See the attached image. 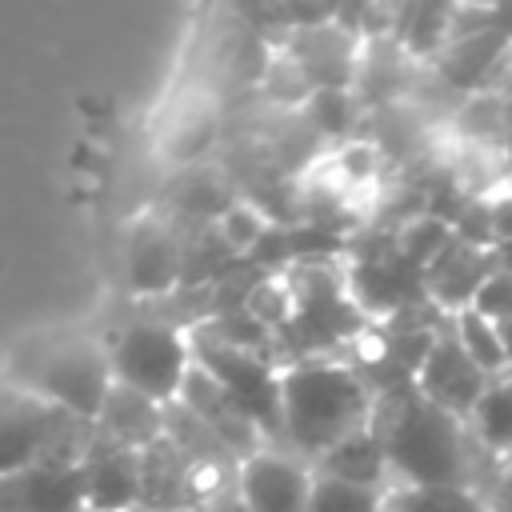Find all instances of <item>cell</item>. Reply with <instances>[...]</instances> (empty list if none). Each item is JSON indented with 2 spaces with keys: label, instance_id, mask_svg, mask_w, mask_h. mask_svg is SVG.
<instances>
[{
  "label": "cell",
  "instance_id": "22",
  "mask_svg": "<svg viewBox=\"0 0 512 512\" xmlns=\"http://www.w3.org/2000/svg\"><path fill=\"white\" fill-rule=\"evenodd\" d=\"M500 340H504V356H508V372H512V320L500 324Z\"/></svg>",
  "mask_w": 512,
  "mask_h": 512
},
{
  "label": "cell",
  "instance_id": "23",
  "mask_svg": "<svg viewBox=\"0 0 512 512\" xmlns=\"http://www.w3.org/2000/svg\"><path fill=\"white\" fill-rule=\"evenodd\" d=\"M496 264H500V268H508V272H512V240H508V244H500V248H496Z\"/></svg>",
  "mask_w": 512,
  "mask_h": 512
},
{
  "label": "cell",
  "instance_id": "19",
  "mask_svg": "<svg viewBox=\"0 0 512 512\" xmlns=\"http://www.w3.org/2000/svg\"><path fill=\"white\" fill-rule=\"evenodd\" d=\"M384 496L388 492H372V488H356V484H340V480L316 476L308 512H384Z\"/></svg>",
  "mask_w": 512,
  "mask_h": 512
},
{
  "label": "cell",
  "instance_id": "11",
  "mask_svg": "<svg viewBox=\"0 0 512 512\" xmlns=\"http://www.w3.org/2000/svg\"><path fill=\"white\" fill-rule=\"evenodd\" d=\"M492 268H496V248H480V244L452 236L444 244V252L424 268V288H428L432 308H440L444 316L472 308V300H476L480 284L492 276Z\"/></svg>",
  "mask_w": 512,
  "mask_h": 512
},
{
  "label": "cell",
  "instance_id": "8",
  "mask_svg": "<svg viewBox=\"0 0 512 512\" xmlns=\"http://www.w3.org/2000/svg\"><path fill=\"white\" fill-rule=\"evenodd\" d=\"M312 468L292 452L264 448L240 464L236 488L244 512H308L312 500Z\"/></svg>",
  "mask_w": 512,
  "mask_h": 512
},
{
  "label": "cell",
  "instance_id": "21",
  "mask_svg": "<svg viewBox=\"0 0 512 512\" xmlns=\"http://www.w3.org/2000/svg\"><path fill=\"white\" fill-rule=\"evenodd\" d=\"M492 228H496V248L512 240V192H504V196L492 204Z\"/></svg>",
  "mask_w": 512,
  "mask_h": 512
},
{
  "label": "cell",
  "instance_id": "7",
  "mask_svg": "<svg viewBox=\"0 0 512 512\" xmlns=\"http://www.w3.org/2000/svg\"><path fill=\"white\" fill-rule=\"evenodd\" d=\"M488 384H492V376L476 368V360L460 348V340L452 332V316H444V324H436V332L420 356L412 388L424 400H432L436 408H444L448 416L468 420V412L476 408V400L484 396Z\"/></svg>",
  "mask_w": 512,
  "mask_h": 512
},
{
  "label": "cell",
  "instance_id": "17",
  "mask_svg": "<svg viewBox=\"0 0 512 512\" xmlns=\"http://www.w3.org/2000/svg\"><path fill=\"white\" fill-rule=\"evenodd\" d=\"M452 332H456L460 348L476 360V368H480V372H488L492 380L508 372V356H504L500 324H492V320H484L480 312L464 308V312H456V316H452Z\"/></svg>",
  "mask_w": 512,
  "mask_h": 512
},
{
  "label": "cell",
  "instance_id": "13",
  "mask_svg": "<svg viewBox=\"0 0 512 512\" xmlns=\"http://www.w3.org/2000/svg\"><path fill=\"white\" fill-rule=\"evenodd\" d=\"M96 432L132 452H148L164 440V404H156L124 384H112V392L96 416Z\"/></svg>",
  "mask_w": 512,
  "mask_h": 512
},
{
  "label": "cell",
  "instance_id": "9",
  "mask_svg": "<svg viewBox=\"0 0 512 512\" xmlns=\"http://www.w3.org/2000/svg\"><path fill=\"white\" fill-rule=\"evenodd\" d=\"M88 512H140L144 496V452L112 444L96 432L92 448L80 460Z\"/></svg>",
  "mask_w": 512,
  "mask_h": 512
},
{
  "label": "cell",
  "instance_id": "2",
  "mask_svg": "<svg viewBox=\"0 0 512 512\" xmlns=\"http://www.w3.org/2000/svg\"><path fill=\"white\" fill-rule=\"evenodd\" d=\"M372 384L336 360H300L280 372V452L308 468L372 424Z\"/></svg>",
  "mask_w": 512,
  "mask_h": 512
},
{
  "label": "cell",
  "instance_id": "1",
  "mask_svg": "<svg viewBox=\"0 0 512 512\" xmlns=\"http://www.w3.org/2000/svg\"><path fill=\"white\" fill-rule=\"evenodd\" d=\"M372 428L384 444L392 488H480V444L464 420L424 400L412 384L376 396ZM492 456V452H484Z\"/></svg>",
  "mask_w": 512,
  "mask_h": 512
},
{
  "label": "cell",
  "instance_id": "14",
  "mask_svg": "<svg viewBox=\"0 0 512 512\" xmlns=\"http://www.w3.org/2000/svg\"><path fill=\"white\" fill-rule=\"evenodd\" d=\"M312 472L316 476H328V480H340V484H356V488H372V492H392L384 444H380V436H376L372 424L364 432L340 440L336 448H328L312 464Z\"/></svg>",
  "mask_w": 512,
  "mask_h": 512
},
{
  "label": "cell",
  "instance_id": "16",
  "mask_svg": "<svg viewBox=\"0 0 512 512\" xmlns=\"http://www.w3.org/2000/svg\"><path fill=\"white\" fill-rule=\"evenodd\" d=\"M180 272V248L160 228H140L128 248V276L136 292H168Z\"/></svg>",
  "mask_w": 512,
  "mask_h": 512
},
{
  "label": "cell",
  "instance_id": "12",
  "mask_svg": "<svg viewBox=\"0 0 512 512\" xmlns=\"http://www.w3.org/2000/svg\"><path fill=\"white\" fill-rule=\"evenodd\" d=\"M176 404H184L200 424H208L240 460H248V456H256V452H264V436H260V428L228 400V392L208 376V372H200V368H192V376H188V384H184V392H180V400Z\"/></svg>",
  "mask_w": 512,
  "mask_h": 512
},
{
  "label": "cell",
  "instance_id": "15",
  "mask_svg": "<svg viewBox=\"0 0 512 512\" xmlns=\"http://www.w3.org/2000/svg\"><path fill=\"white\" fill-rule=\"evenodd\" d=\"M464 424L484 452H492L496 460H512V372L496 376L484 388Z\"/></svg>",
  "mask_w": 512,
  "mask_h": 512
},
{
  "label": "cell",
  "instance_id": "6",
  "mask_svg": "<svg viewBox=\"0 0 512 512\" xmlns=\"http://www.w3.org/2000/svg\"><path fill=\"white\" fill-rule=\"evenodd\" d=\"M192 340V360L200 372H208L228 400L260 428V436L280 440V372L252 348L228 344L216 332L188 336Z\"/></svg>",
  "mask_w": 512,
  "mask_h": 512
},
{
  "label": "cell",
  "instance_id": "18",
  "mask_svg": "<svg viewBox=\"0 0 512 512\" xmlns=\"http://www.w3.org/2000/svg\"><path fill=\"white\" fill-rule=\"evenodd\" d=\"M384 512H492L476 488H392Z\"/></svg>",
  "mask_w": 512,
  "mask_h": 512
},
{
  "label": "cell",
  "instance_id": "20",
  "mask_svg": "<svg viewBox=\"0 0 512 512\" xmlns=\"http://www.w3.org/2000/svg\"><path fill=\"white\" fill-rule=\"evenodd\" d=\"M472 312H480L484 320L492 324H508L512 320V272L508 268H492V276L480 284L476 300H472Z\"/></svg>",
  "mask_w": 512,
  "mask_h": 512
},
{
  "label": "cell",
  "instance_id": "3",
  "mask_svg": "<svg viewBox=\"0 0 512 512\" xmlns=\"http://www.w3.org/2000/svg\"><path fill=\"white\" fill-rule=\"evenodd\" d=\"M112 360L108 344L88 332H48L32 336L8 356V388H20L56 412L92 420L100 416L112 392Z\"/></svg>",
  "mask_w": 512,
  "mask_h": 512
},
{
  "label": "cell",
  "instance_id": "5",
  "mask_svg": "<svg viewBox=\"0 0 512 512\" xmlns=\"http://www.w3.org/2000/svg\"><path fill=\"white\" fill-rule=\"evenodd\" d=\"M112 360V380L156 400V404H176L196 360H192V340L176 324L164 320H132L116 332L108 344Z\"/></svg>",
  "mask_w": 512,
  "mask_h": 512
},
{
  "label": "cell",
  "instance_id": "4",
  "mask_svg": "<svg viewBox=\"0 0 512 512\" xmlns=\"http://www.w3.org/2000/svg\"><path fill=\"white\" fill-rule=\"evenodd\" d=\"M92 440V420L56 412L20 388H0V476H12L36 460L80 464Z\"/></svg>",
  "mask_w": 512,
  "mask_h": 512
},
{
  "label": "cell",
  "instance_id": "10",
  "mask_svg": "<svg viewBox=\"0 0 512 512\" xmlns=\"http://www.w3.org/2000/svg\"><path fill=\"white\" fill-rule=\"evenodd\" d=\"M0 512H88L80 464L36 460L0 476Z\"/></svg>",
  "mask_w": 512,
  "mask_h": 512
}]
</instances>
